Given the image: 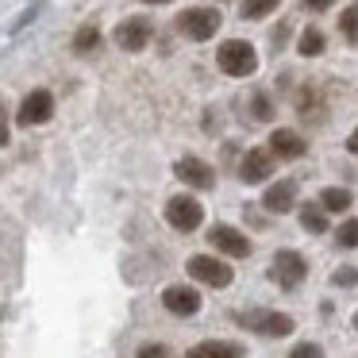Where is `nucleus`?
Returning <instances> with one entry per match:
<instances>
[{"label":"nucleus","mask_w":358,"mask_h":358,"mask_svg":"<svg viewBox=\"0 0 358 358\" xmlns=\"http://www.w3.org/2000/svg\"><path fill=\"white\" fill-rule=\"evenodd\" d=\"M166 224L173 227V231H196V227L204 224V208L196 196H173L170 204H166Z\"/></svg>","instance_id":"20e7f679"},{"label":"nucleus","mask_w":358,"mask_h":358,"mask_svg":"<svg viewBox=\"0 0 358 358\" xmlns=\"http://www.w3.org/2000/svg\"><path fill=\"white\" fill-rule=\"evenodd\" d=\"M50 116H55V96H50L47 89H35V93H27L24 104H20L16 124L20 127H35V124H47Z\"/></svg>","instance_id":"6e6552de"},{"label":"nucleus","mask_w":358,"mask_h":358,"mask_svg":"<svg viewBox=\"0 0 358 358\" xmlns=\"http://www.w3.org/2000/svg\"><path fill=\"white\" fill-rule=\"evenodd\" d=\"M335 243H339V247H358V220H347V224L339 227V231H335Z\"/></svg>","instance_id":"4be33fe9"},{"label":"nucleus","mask_w":358,"mask_h":358,"mask_svg":"<svg viewBox=\"0 0 358 358\" xmlns=\"http://www.w3.org/2000/svg\"><path fill=\"white\" fill-rule=\"evenodd\" d=\"M320 204H324L327 212H347L350 204H355V196H350V189L331 185V189H324V193H320Z\"/></svg>","instance_id":"f3484780"},{"label":"nucleus","mask_w":358,"mask_h":358,"mask_svg":"<svg viewBox=\"0 0 358 358\" xmlns=\"http://www.w3.org/2000/svg\"><path fill=\"white\" fill-rule=\"evenodd\" d=\"M347 150H350V155H358V127L350 131V139H347Z\"/></svg>","instance_id":"c85d7f7f"},{"label":"nucleus","mask_w":358,"mask_h":358,"mask_svg":"<svg viewBox=\"0 0 358 358\" xmlns=\"http://www.w3.org/2000/svg\"><path fill=\"white\" fill-rule=\"evenodd\" d=\"M189 273H193L196 281H204V285L212 289H227L231 285V266L224 262V258H212V255H193L189 258Z\"/></svg>","instance_id":"39448f33"},{"label":"nucleus","mask_w":358,"mask_h":358,"mask_svg":"<svg viewBox=\"0 0 358 358\" xmlns=\"http://www.w3.org/2000/svg\"><path fill=\"white\" fill-rule=\"evenodd\" d=\"M355 327H358V312H355Z\"/></svg>","instance_id":"7c9ffc66"},{"label":"nucleus","mask_w":358,"mask_h":358,"mask_svg":"<svg viewBox=\"0 0 358 358\" xmlns=\"http://www.w3.org/2000/svg\"><path fill=\"white\" fill-rule=\"evenodd\" d=\"M162 304L173 316H196V312H201V293L189 289V285H170L162 293Z\"/></svg>","instance_id":"9b49d317"},{"label":"nucleus","mask_w":358,"mask_h":358,"mask_svg":"<svg viewBox=\"0 0 358 358\" xmlns=\"http://www.w3.org/2000/svg\"><path fill=\"white\" fill-rule=\"evenodd\" d=\"M270 150H273V158L293 162V158H301L304 150H308V143H304L296 131H289V127H278V131L270 135Z\"/></svg>","instance_id":"ddd939ff"},{"label":"nucleus","mask_w":358,"mask_h":358,"mask_svg":"<svg viewBox=\"0 0 358 358\" xmlns=\"http://www.w3.org/2000/svg\"><path fill=\"white\" fill-rule=\"evenodd\" d=\"M208 243L220 250V255H227V258H247V255H250V239H247L243 231H235V227H227V224L212 227V231H208Z\"/></svg>","instance_id":"1a4fd4ad"},{"label":"nucleus","mask_w":358,"mask_h":358,"mask_svg":"<svg viewBox=\"0 0 358 358\" xmlns=\"http://www.w3.org/2000/svg\"><path fill=\"white\" fill-rule=\"evenodd\" d=\"M301 227L312 235H324L327 231V208L324 204H304L301 208Z\"/></svg>","instance_id":"dca6fc26"},{"label":"nucleus","mask_w":358,"mask_h":358,"mask_svg":"<svg viewBox=\"0 0 358 358\" xmlns=\"http://www.w3.org/2000/svg\"><path fill=\"white\" fill-rule=\"evenodd\" d=\"M355 281H358V270H350V266H347V270H335L331 273V285L335 289H350Z\"/></svg>","instance_id":"393cba45"},{"label":"nucleus","mask_w":358,"mask_h":358,"mask_svg":"<svg viewBox=\"0 0 358 358\" xmlns=\"http://www.w3.org/2000/svg\"><path fill=\"white\" fill-rule=\"evenodd\" d=\"M216 62H220V70H224L227 78H250V73L258 70L255 47H250V43H243V39H227L224 47L216 50Z\"/></svg>","instance_id":"f257e3e1"},{"label":"nucleus","mask_w":358,"mask_h":358,"mask_svg":"<svg viewBox=\"0 0 358 358\" xmlns=\"http://www.w3.org/2000/svg\"><path fill=\"white\" fill-rule=\"evenodd\" d=\"M185 358H243V347L224 343V339H204V343H196V347H189Z\"/></svg>","instance_id":"2eb2a0df"},{"label":"nucleus","mask_w":358,"mask_h":358,"mask_svg":"<svg viewBox=\"0 0 358 358\" xmlns=\"http://www.w3.org/2000/svg\"><path fill=\"white\" fill-rule=\"evenodd\" d=\"M139 358H170V347H166V343H143Z\"/></svg>","instance_id":"a878e982"},{"label":"nucleus","mask_w":358,"mask_h":358,"mask_svg":"<svg viewBox=\"0 0 358 358\" xmlns=\"http://www.w3.org/2000/svg\"><path fill=\"white\" fill-rule=\"evenodd\" d=\"M173 173H178L181 181H185V185H193V189H212L216 185V173H212V166L204 162V158H193V155H185L181 158L178 166H173Z\"/></svg>","instance_id":"9d476101"},{"label":"nucleus","mask_w":358,"mask_h":358,"mask_svg":"<svg viewBox=\"0 0 358 358\" xmlns=\"http://www.w3.org/2000/svg\"><path fill=\"white\" fill-rule=\"evenodd\" d=\"M273 8H278V0H243L239 16H243V20H266Z\"/></svg>","instance_id":"aec40b11"},{"label":"nucleus","mask_w":358,"mask_h":358,"mask_svg":"<svg viewBox=\"0 0 358 358\" xmlns=\"http://www.w3.org/2000/svg\"><path fill=\"white\" fill-rule=\"evenodd\" d=\"M155 39V24L143 16H131L124 20V24L116 27V47L127 50V55H139V50H147V43Z\"/></svg>","instance_id":"423d86ee"},{"label":"nucleus","mask_w":358,"mask_h":358,"mask_svg":"<svg viewBox=\"0 0 358 358\" xmlns=\"http://www.w3.org/2000/svg\"><path fill=\"white\" fill-rule=\"evenodd\" d=\"M301 4H304L308 12H327V8L335 4V0H301Z\"/></svg>","instance_id":"bb28decb"},{"label":"nucleus","mask_w":358,"mask_h":358,"mask_svg":"<svg viewBox=\"0 0 358 358\" xmlns=\"http://www.w3.org/2000/svg\"><path fill=\"white\" fill-rule=\"evenodd\" d=\"M324 31H320V27H304L301 31V43H296V50H301L304 58H316V55H324Z\"/></svg>","instance_id":"a211bd4d"},{"label":"nucleus","mask_w":358,"mask_h":358,"mask_svg":"<svg viewBox=\"0 0 358 358\" xmlns=\"http://www.w3.org/2000/svg\"><path fill=\"white\" fill-rule=\"evenodd\" d=\"M250 112H255V120H273V104L266 93H255L250 96Z\"/></svg>","instance_id":"5701e85b"},{"label":"nucleus","mask_w":358,"mask_h":358,"mask_svg":"<svg viewBox=\"0 0 358 358\" xmlns=\"http://www.w3.org/2000/svg\"><path fill=\"white\" fill-rule=\"evenodd\" d=\"M289 358H324V347H320V343H296V347L289 350Z\"/></svg>","instance_id":"b1692460"},{"label":"nucleus","mask_w":358,"mask_h":358,"mask_svg":"<svg viewBox=\"0 0 358 358\" xmlns=\"http://www.w3.org/2000/svg\"><path fill=\"white\" fill-rule=\"evenodd\" d=\"M178 31L193 43H208L220 31V12L216 8H185L178 16Z\"/></svg>","instance_id":"7ed1b4c3"},{"label":"nucleus","mask_w":358,"mask_h":358,"mask_svg":"<svg viewBox=\"0 0 358 358\" xmlns=\"http://www.w3.org/2000/svg\"><path fill=\"white\" fill-rule=\"evenodd\" d=\"M273 173V150H247L239 162V178L247 181V185H258V181H266Z\"/></svg>","instance_id":"f8f14e48"},{"label":"nucleus","mask_w":358,"mask_h":358,"mask_svg":"<svg viewBox=\"0 0 358 358\" xmlns=\"http://www.w3.org/2000/svg\"><path fill=\"white\" fill-rule=\"evenodd\" d=\"M143 4H170V0H143Z\"/></svg>","instance_id":"c756f323"},{"label":"nucleus","mask_w":358,"mask_h":358,"mask_svg":"<svg viewBox=\"0 0 358 358\" xmlns=\"http://www.w3.org/2000/svg\"><path fill=\"white\" fill-rule=\"evenodd\" d=\"M96 47H101V31H96L93 24L78 27V35H73V50H78V55H89V50H96Z\"/></svg>","instance_id":"6ab92c4d"},{"label":"nucleus","mask_w":358,"mask_h":358,"mask_svg":"<svg viewBox=\"0 0 358 358\" xmlns=\"http://www.w3.org/2000/svg\"><path fill=\"white\" fill-rule=\"evenodd\" d=\"M262 204H266V212H289L296 204V181H273L270 189H266V196H262Z\"/></svg>","instance_id":"4468645a"},{"label":"nucleus","mask_w":358,"mask_h":358,"mask_svg":"<svg viewBox=\"0 0 358 358\" xmlns=\"http://www.w3.org/2000/svg\"><path fill=\"white\" fill-rule=\"evenodd\" d=\"M339 31H343L347 43H358V8H347L339 16Z\"/></svg>","instance_id":"412c9836"},{"label":"nucleus","mask_w":358,"mask_h":358,"mask_svg":"<svg viewBox=\"0 0 358 358\" xmlns=\"http://www.w3.org/2000/svg\"><path fill=\"white\" fill-rule=\"evenodd\" d=\"M8 143V120H4V112H0V147Z\"/></svg>","instance_id":"cd10ccee"},{"label":"nucleus","mask_w":358,"mask_h":358,"mask_svg":"<svg viewBox=\"0 0 358 358\" xmlns=\"http://www.w3.org/2000/svg\"><path fill=\"white\" fill-rule=\"evenodd\" d=\"M270 273H273V281H278L281 289H296L304 278H308V262H304V255H296V250H278Z\"/></svg>","instance_id":"0eeeda50"},{"label":"nucleus","mask_w":358,"mask_h":358,"mask_svg":"<svg viewBox=\"0 0 358 358\" xmlns=\"http://www.w3.org/2000/svg\"><path fill=\"white\" fill-rule=\"evenodd\" d=\"M239 324L250 327L258 335H270V339H281V335H293V316L285 312H270V308H250V312H239Z\"/></svg>","instance_id":"f03ea898"}]
</instances>
